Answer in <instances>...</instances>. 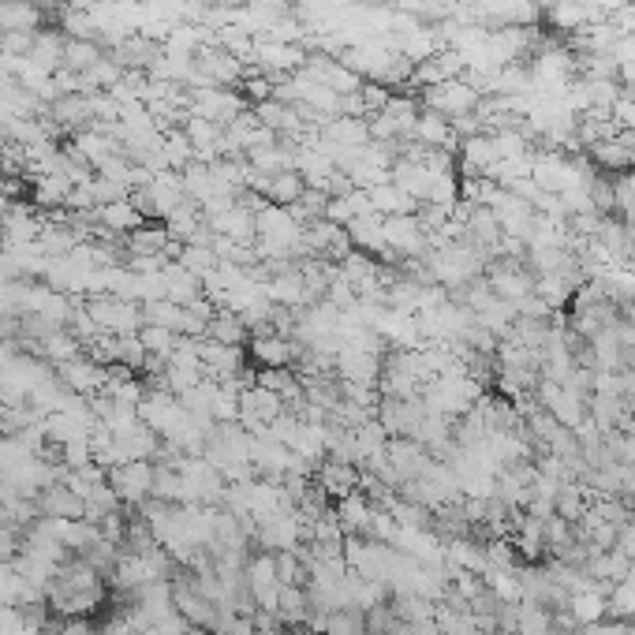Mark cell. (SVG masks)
Segmentation results:
<instances>
[{
	"instance_id": "1",
	"label": "cell",
	"mask_w": 635,
	"mask_h": 635,
	"mask_svg": "<svg viewBox=\"0 0 635 635\" xmlns=\"http://www.w3.org/2000/svg\"><path fill=\"white\" fill-rule=\"evenodd\" d=\"M423 101H426V109L441 113L445 120H456V116H471V113H475V109H479V101H482V94L471 83H467V79H449V83L426 86Z\"/></svg>"
},
{
	"instance_id": "2",
	"label": "cell",
	"mask_w": 635,
	"mask_h": 635,
	"mask_svg": "<svg viewBox=\"0 0 635 635\" xmlns=\"http://www.w3.org/2000/svg\"><path fill=\"white\" fill-rule=\"evenodd\" d=\"M109 486H113V494L124 497V501H142V497L154 494V467L146 464V460L116 464L113 475H109Z\"/></svg>"
},
{
	"instance_id": "3",
	"label": "cell",
	"mask_w": 635,
	"mask_h": 635,
	"mask_svg": "<svg viewBox=\"0 0 635 635\" xmlns=\"http://www.w3.org/2000/svg\"><path fill=\"white\" fill-rule=\"evenodd\" d=\"M251 355L262 370L292 367V363H296V355H299V340H288L284 333L266 329V333H254L251 337Z\"/></svg>"
},
{
	"instance_id": "4",
	"label": "cell",
	"mask_w": 635,
	"mask_h": 635,
	"mask_svg": "<svg viewBox=\"0 0 635 635\" xmlns=\"http://www.w3.org/2000/svg\"><path fill=\"white\" fill-rule=\"evenodd\" d=\"M486 273H490V288H494L497 299L520 303V299H527L535 292V273H527L520 262H497Z\"/></svg>"
},
{
	"instance_id": "5",
	"label": "cell",
	"mask_w": 635,
	"mask_h": 635,
	"mask_svg": "<svg viewBox=\"0 0 635 635\" xmlns=\"http://www.w3.org/2000/svg\"><path fill=\"white\" fill-rule=\"evenodd\" d=\"M337 523H340V531L344 535H363L367 538V531H370V520H374V508H370V501L363 494H348V497H340L337 501Z\"/></svg>"
},
{
	"instance_id": "6",
	"label": "cell",
	"mask_w": 635,
	"mask_h": 635,
	"mask_svg": "<svg viewBox=\"0 0 635 635\" xmlns=\"http://www.w3.org/2000/svg\"><path fill=\"white\" fill-rule=\"evenodd\" d=\"M314 482L322 486L329 497H348L355 490V482H359V475H355V464H344V460H325L318 471H314Z\"/></svg>"
},
{
	"instance_id": "7",
	"label": "cell",
	"mask_w": 635,
	"mask_h": 635,
	"mask_svg": "<svg viewBox=\"0 0 635 635\" xmlns=\"http://www.w3.org/2000/svg\"><path fill=\"white\" fill-rule=\"evenodd\" d=\"M370 206H374V213H381V217H404V213H419V202L408 195V191H400L396 184H378L370 187Z\"/></svg>"
},
{
	"instance_id": "8",
	"label": "cell",
	"mask_w": 635,
	"mask_h": 635,
	"mask_svg": "<svg viewBox=\"0 0 635 635\" xmlns=\"http://www.w3.org/2000/svg\"><path fill=\"white\" fill-rule=\"evenodd\" d=\"M303 191H307V180H303L296 169H288V172L269 176L266 187H262V198H269L273 206H292V202L303 198Z\"/></svg>"
},
{
	"instance_id": "9",
	"label": "cell",
	"mask_w": 635,
	"mask_h": 635,
	"mask_svg": "<svg viewBox=\"0 0 635 635\" xmlns=\"http://www.w3.org/2000/svg\"><path fill=\"white\" fill-rule=\"evenodd\" d=\"M206 337L217 340V344H228V348H240L243 340L251 337V329L243 325L240 314H232V311H217L206 322Z\"/></svg>"
},
{
	"instance_id": "10",
	"label": "cell",
	"mask_w": 635,
	"mask_h": 635,
	"mask_svg": "<svg viewBox=\"0 0 635 635\" xmlns=\"http://www.w3.org/2000/svg\"><path fill=\"white\" fill-rule=\"evenodd\" d=\"M546 15H550V27L557 30V34H576V30H583L587 23H594L591 12H587L583 4H576V0H557V4L546 8Z\"/></svg>"
},
{
	"instance_id": "11",
	"label": "cell",
	"mask_w": 635,
	"mask_h": 635,
	"mask_svg": "<svg viewBox=\"0 0 635 635\" xmlns=\"http://www.w3.org/2000/svg\"><path fill=\"white\" fill-rule=\"evenodd\" d=\"M42 23L38 8L30 0H0V34L8 30H34Z\"/></svg>"
},
{
	"instance_id": "12",
	"label": "cell",
	"mask_w": 635,
	"mask_h": 635,
	"mask_svg": "<svg viewBox=\"0 0 635 635\" xmlns=\"http://www.w3.org/2000/svg\"><path fill=\"white\" fill-rule=\"evenodd\" d=\"M591 157L602 165V169H613V172H628L635 169V150H628L621 139H606V142H594L591 146Z\"/></svg>"
},
{
	"instance_id": "13",
	"label": "cell",
	"mask_w": 635,
	"mask_h": 635,
	"mask_svg": "<svg viewBox=\"0 0 635 635\" xmlns=\"http://www.w3.org/2000/svg\"><path fill=\"white\" fill-rule=\"evenodd\" d=\"M101 57H105V53H101V49L90 42V38H71V42H64V60H60V64H64L68 71H79V75H86V71L94 68Z\"/></svg>"
},
{
	"instance_id": "14",
	"label": "cell",
	"mask_w": 635,
	"mask_h": 635,
	"mask_svg": "<svg viewBox=\"0 0 635 635\" xmlns=\"http://www.w3.org/2000/svg\"><path fill=\"white\" fill-rule=\"evenodd\" d=\"M572 609H576V617L579 621H587V624H594L602 613H606V602L598 598L594 591H576V598H572Z\"/></svg>"
},
{
	"instance_id": "15",
	"label": "cell",
	"mask_w": 635,
	"mask_h": 635,
	"mask_svg": "<svg viewBox=\"0 0 635 635\" xmlns=\"http://www.w3.org/2000/svg\"><path fill=\"white\" fill-rule=\"evenodd\" d=\"M389 98H393V90H389V86L385 83H363V101H367V120L370 116H378L381 109H385V105H389Z\"/></svg>"
},
{
	"instance_id": "16",
	"label": "cell",
	"mask_w": 635,
	"mask_h": 635,
	"mask_svg": "<svg viewBox=\"0 0 635 635\" xmlns=\"http://www.w3.org/2000/svg\"><path fill=\"white\" fill-rule=\"evenodd\" d=\"M609 57L617 60V68H621V75H624V71H632V68H635V30H632V34H621V38H617V45L609 49Z\"/></svg>"
},
{
	"instance_id": "17",
	"label": "cell",
	"mask_w": 635,
	"mask_h": 635,
	"mask_svg": "<svg viewBox=\"0 0 635 635\" xmlns=\"http://www.w3.org/2000/svg\"><path fill=\"white\" fill-rule=\"evenodd\" d=\"M613 124L621 127V131H635V101L632 98H617V105H613Z\"/></svg>"
},
{
	"instance_id": "18",
	"label": "cell",
	"mask_w": 635,
	"mask_h": 635,
	"mask_svg": "<svg viewBox=\"0 0 635 635\" xmlns=\"http://www.w3.org/2000/svg\"><path fill=\"white\" fill-rule=\"evenodd\" d=\"M546 628H550V621H546V613H523V624H520V632L523 635H546Z\"/></svg>"
},
{
	"instance_id": "19",
	"label": "cell",
	"mask_w": 635,
	"mask_h": 635,
	"mask_svg": "<svg viewBox=\"0 0 635 635\" xmlns=\"http://www.w3.org/2000/svg\"><path fill=\"white\" fill-rule=\"evenodd\" d=\"M284 635H318V632H314V628H307V624H303V628H292V632H284Z\"/></svg>"
},
{
	"instance_id": "20",
	"label": "cell",
	"mask_w": 635,
	"mask_h": 635,
	"mask_svg": "<svg viewBox=\"0 0 635 635\" xmlns=\"http://www.w3.org/2000/svg\"><path fill=\"white\" fill-rule=\"evenodd\" d=\"M184 635H206V632H202V628H187Z\"/></svg>"
}]
</instances>
